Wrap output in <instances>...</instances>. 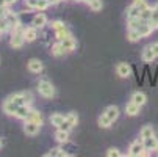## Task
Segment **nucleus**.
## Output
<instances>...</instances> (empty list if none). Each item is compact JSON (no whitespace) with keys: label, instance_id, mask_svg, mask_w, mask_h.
<instances>
[{"label":"nucleus","instance_id":"46","mask_svg":"<svg viewBox=\"0 0 158 157\" xmlns=\"http://www.w3.org/2000/svg\"><path fill=\"white\" fill-rule=\"evenodd\" d=\"M0 7H8V2L6 0H0Z\"/></svg>","mask_w":158,"mask_h":157},{"label":"nucleus","instance_id":"37","mask_svg":"<svg viewBox=\"0 0 158 157\" xmlns=\"http://www.w3.org/2000/svg\"><path fill=\"white\" fill-rule=\"evenodd\" d=\"M22 94H24V99H25V104L27 105H31L35 98H33V93L31 91H22Z\"/></svg>","mask_w":158,"mask_h":157},{"label":"nucleus","instance_id":"23","mask_svg":"<svg viewBox=\"0 0 158 157\" xmlns=\"http://www.w3.org/2000/svg\"><path fill=\"white\" fill-rule=\"evenodd\" d=\"M155 135V130H153V127L152 126H144L143 129H141V132H139V137L144 140V138H149V137H153Z\"/></svg>","mask_w":158,"mask_h":157},{"label":"nucleus","instance_id":"39","mask_svg":"<svg viewBox=\"0 0 158 157\" xmlns=\"http://www.w3.org/2000/svg\"><path fill=\"white\" fill-rule=\"evenodd\" d=\"M24 3H25L27 8H30V10H36V7H38V0H24Z\"/></svg>","mask_w":158,"mask_h":157},{"label":"nucleus","instance_id":"44","mask_svg":"<svg viewBox=\"0 0 158 157\" xmlns=\"http://www.w3.org/2000/svg\"><path fill=\"white\" fill-rule=\"evenodd\" d=\"M150 49L153 50L155 57H158V42H152V44H150Z\"/></svg>","mask_w":158,"mask_h":157},{"label":"nucleus","instance_id":"13","mask_svg":"<svg viewBox=\"0 0 158 157\" xmlns=\"http://www.w3.org/2000/svg\"><path fill=\"white\" fill-rule=\"evenodd\" d=\"M143 143H144L146 151H158V138H155V135L149 137V138H144Z\"/></svg>","mask_w":158,"mask_h":157},{"label":"nucleus","instance_id":"40","mask_svg":"<svg viewBox=\"0 0 158 157\" xmlns=\"http://www.w3.org/2000/svg\"><path fill=\"white\" fill-rule=\"evenodd\" d=\"M106 155H108V157H119L121 152H119V149H116V148H110V149L106 151Z\"/></svg>","mask_w":158,"mask_h":157},{"label":"nucleus","instance_id":"31","mask_svg":"<svg viewBox=\"0 0 158 157\" xmlns=\"http://www.w3.org/2000/svg\"><path fill=\"white\" fill-rule=\"evenodd\" d=\"M88 5H89V8H91L94 13H97V11H100L103 8V2H102V0H93V2H89Z\"/></svg>","mask_w":158,"mask_h":157},{"label":"nucleus","instance_id":"6","mask_svg":"<svg viewBox=\"0 0 158 157\" xmlns=\"http://www.w3.org/2000/svg\"><path fill=\"white\" fill-rule=\"evenodd\" d=\"M31 25H35L36 28H42V27H46L47 25V16L44 14L42 11H39L38 14L33 16L31 19Z\"/></svg>","mask_w":158,"mask_h":157},{"label":"nucleus","instance_id":"33","mask_svg":"<svg viewBox=\"0 0 158 157\" xmlns=\"http://www.w3.org/2000/svg\"><path fill=\"white\" fill-rule=\"evenodd\" d=\"M150 16H152V8H150V7H146V8L141 11V14H139V17H141L144 22H149V20H150Z\"/></svg>","mask_w":158,"mask_h":157},{"label":"nucleus","instance_id":"51","mask_svg":"<svg viewBox=\"0 0 158 157\" xmlns=\"http://www.w3.org/2000/svg\"><path fill=\"white\" fill-rule=\"evenodd\" d=\"M85 2H86V3H89V2H93V0H85Z\"/></svg>","mask_w":158,"mask_h":157},{"label":"nucleus","instance_id":"17","mask_svg":"<svg viewBox=\"0 0 158 157\" xmlns=\"http://www.w3.org/2000/svg\"><path fill=\"white\" fill-rule=\"evenodd\" d=\"M153 30H155V28H153V27L149 24V22H143V24L138 27V32L141 33V36H143V38H147V36H150V35L153 33Z\"/></svg>","mask_w":158,"mask_h":157},{"label":"nucleus","instance_id":"9","mask_svg":"<svg viewBox=\"0 0 158 157\" xmlns=\"http://www.w3.org/2000/svg\"><path fill=\"white\" fill-rule=\"evenodd\" d=\"M5 19H6L8 24H10V28H11V30L16 28V27H19V25H22V24H20V19H19V16H17V13H14V11H11V10H8Z\"/></svg>","mask_w":158,"mask_h":157},{"label":"nucleus","instance_id":"41","mask_svg":"<svg viewBox=\"0 0 158 157\" xmlns=\"http://www.w3.org/2000/svg\"><path fill=\"white\" fill-rule=\"evenodd\" d=\"M58 129H61V130H67V132H69V130L72 129V126H71V123H69V121L66 120V121H63V123L58 126Z\"/></svg>","mask_w":158,"mask_h":157},{"label":"nucleus","instance_id":"49","mask_svg":"<svg viewBox=\"0 0 158 157\" xmlns=\"http://www.w3.org/2000/svg\"><path fill=\"white\" fill-rule=\"evenodd\" d=\"M2 146H3V140L0 138V149H2Z\"/></svg>","mask_w":158,"mask_h":157},{"label":"nucleus","instance_id":"21","mask_svg":"<svg viewBox=\"0 0 158 157\" xmlns=\"http://www.w3.org/2000/svg\"><path fill=\"white\" fill-rule=\"evenodd\" d=\"M141 8H138L136 5H130L128 7V10H127V19H133V17H139V14H141Z\"/></svg>","mask_w":158,"mask_h":157},{"label":"nucleus","instance_id":"45","mask_svg":"<svg viewBox=\"0 0 158 157\" xmlns=\"http://www.w3.org/2000/svg\"><path fill=\"white\" fill-rule=\"evenodd\" d=\"M8 2V7H11V5H16L17 3V0H6Z\"/></svg>","mask_w":158,"mask_h":157},{"label":"nucleus","instance_id":"25","mask_svg":"<svg viewBox=\"0 0 158 157\" xmlns=\"http://www.w3.org/2000/svg\"><path fill=\"white\" fill-rule=\"evenodd\" d=\"M67 152L63 149V148H53L50 152L46 154V157H66Z\"/></svg>","mask_w":158,"mask_h":157},{"label":"nucleus","instance_id":"2","mask_svg":"<svg viewBox=\"0 0 158 157\" xmlns=\"http://www.w3.org/2000/svg\"><path fill=\"white\" fill-rule=\"evenodd\" d=\"M144 143H143V138H139L138 142H133L131 145H130V148H128V155H131V157H139V155H143V152H144Z\"/></svg>","mask_w":158,"mask_h":157},{"label":"nucleus","instance_id":"50","mask_svg":"<svg viewBox=\"0 0 158 157\" xmlns=\"http://www.w3.org/2000/svg\"><path fill=\"white\" fill-rule=\"evenodd\" d=\"M74 2H78L80 3V2H85V0H74Z\"/></svg>","mask_w":158,"mask_h":157},{"label":"nucleus","instance_id":"36","mask_svg":"<svg viewBox=\"0 0 158 157\" xmlns=\"http://www.w3.org/2000/svg\"><path fill=\"white\" fill-rule=\"evenodd\" d=\"M66 120L71 123V126H72V127H75V126H77V123H78V116H77V113H74V111H71V113L66 116Z\"/></svg>","mask_w":158,"mask_h":157},{"label":"nucleus","instance_id":"27","mask_svg":"<svg viewBox=\"0 0 158 157\" xmlns=\"http://www.w3.org/2000/svg\"><path fill=\"white\" fill-rule=\"evenodd\" d=\"M111 124H113V121H111V120H110V118H108L105 113H102V115L99 116V126H100V127H103V129H108Z\"/></svg>","mask_w":158,"mask_h":157},{"label":"nucleus","instance_id":"11","mask_svg":"<svg viewBox=\"0 0 158 157\" xmlns=\"http://www.w3.org/2000/svg\"><path fill=\"white\" fill-rule=\"evenodd\" d=\"M116 72H118V76L119 77H122V79H127V77H130L131 76V68L127 64V63H119L118 66H116Z\"/></svg>","mask_w":158,"mask_h":157},{"label":"nucleus","instance_id":"35","mask_svg":"<svg viewBox=\"0 0 158 157\" xmlns=\"http://www.w3.org/2000/svg\"><path fill=\"white\" fill-rule=\"evenodd\" d=\"M11 28H10V24L6 22V19L5 17H2L0 19V35H3V33H6V32H10Z\"/></svg>","mask_w":158,"mask_h":157},{"label":"nucleus","instance_id":"48","mask_svg":"<svg viewBox=\"0 0 158 157\" xmlns=\"http://www.w3.org/2000/svg\"><path fill=\"white\" fill-rule=\"evenodd\" d=\"M153 10H156V11H158V2H156V3L153 5Z\"/></svg>","mask_w":158,"mask_h":157},{"label":"nucleus","instance_id":"34","mask_svg":"<svg viewBox=\"0 0 158 157\" xmlns=\"http://www.w3.org/2000/svg\"><path fill=\"white\" fill-rule=\"evenodd\" d=\"M49 7H50V0H38L36 10H38V11H46Z\"/></svg>","mask_w":158,"mask_h":157},{"label":"nucleus","instance_id":"43","mask_svg":"<svg viewBox=\"0 0 158 157\" xmlns=\"http://www.w3.org/2000/svg\"><path fill=\"white\" fill-rule=\"evenodd\" d=\"M8 7H0V19H2V17H5L6 16V13H8Z\"/></svg>","mask_w":158,"mask_h":157},{"label":"nucleus","instance_id":"15","mask_svg":"<svg viewBox=\"0 0 158 157\" xmlns=\"http://www.w3.org/2000/svg\"><path fill=\"white\" fill-rule=\"evenodd\" d=\"M139 110H141V105L135 104V102H131V101L125 105V113H127L128 116H136V115L139 113Z\"/></svg>","mask_w":158,"mask_h":157},{"label":"nucleus","instance_id":"7","mask_svg":"<svg viewBox=\"0 0 158 157\" xmlns=\"http://www.w3.org/2000/svg\"><path fill=\"white\" fill-rule=\"evenodd\" d=\"M17 104L16 102H13L11 99H5L3 101V104H2V110H3V113H6V115H10V116H14V113H16V110H17Z\"/></svg>","mask_w":158,"mask_h":157},{"label":"nucleus","instance_id":"30","mask_svg":"<svg viewBox=\"0 0 158 157\" xmlns=\"http://www.w3.org/2000/svg\"><path fill=\"white\" fill-rule=\"evenodd\" d=\"M69 35H71V32H69V28H67V27H64V28H61V30H56V32H55V38H56L58 41L64 39L66 36H69Z\"/></svg>","mask_w":158,"mask_h":157},{"label":"nucleus","instance_id":"8","mask_svg":"<svg viewBox=\"0 0 158 157\" xmlns=\"http://www.w3.org/2000/svg\"><path fill=\"white\" fill-rule=\"evenodd\" d=\"M30 111H31V105H27V104H24V105H19L17 107V110H16V113H14V116L17 118V120H27L28 118V115H30Z\"/></svg>","mask_w":158,"mask_h":157},{"label":"nucleus","instance_id":"10","mask_svg":"<svg viewBox=\"0 0 158 157\" xmlns=\"http://www.w3.org/2000/svg\"><path fill=\"white\" fill-rule=\"evenodd\" d=\"M60 42L63 44V47H64V50H66V52H72V50L77 47V41H75V38H74L72 35L66 36V38H64V39H61Z\"/></svg>","mask_w":158,"mask_h":157},{"label":"nucleus","instance_id":"16","mask_svg":"<svg viewBox=\"0 0 158 157\" xmlns=\"http://www.w3.org/2000/svg\"><path fill=\"white\" fill-rule=\"evenodd\" d=\"M27 120H30V121H33V123H36V124H39V126H42V123H44L42 113H41L39 110H35V108H31V111H30V115H28Z\"/></svg>","mask_w":158,"mask_h":157},{"label":"nucleus","instance_id":"24","mask_svg":"<svg viewBox=\"0 0 158 157\" xmlns=\"http://www.w3.org/2000/svg\"><path fill=\"white\" fill-rule=\"evenodd\" d=\"M127 38H128V41H131V42H135V41H138V39H141L143 36H141V33L138 32V28H128V33H127Z\"/></svg>","mask_w":158,"mask_h":157},{"label":"nucleus","instance_id":"28","mask_svg":"<svg viewBox=\"0 0 158 157\" xmlns=\"http://www.w3.org/2000/svg\"><path fill=\"white\" fill-rule=\"evenodd\" d=\"M8 99H11V101L16 102L17 105H24V104H25V99H24V94H22V93H14V94L8 96Z\"/></svg>","mask_w":158,"mask_h":157},{"label":"nucleus","instance_id":"52","mask_svg":"<svg viewBox=\"0 0 158 157\" xmlns=\"http://www.w3.org/2000/svg\"><path fill=\"white\" fill-rule=\"evenodd\" d=\"M0 36H2V35H0Z\"/></svg>","mask_w":158,"mask_h":157},{"label":"nucleus","instance_id":"12","mask_svg":"<svg viewBox=\"0 0 158 157\" xmlns=\"http://www.w3.org/2000/svg\"><path fill=\"white\" fill-rule=\"evenodd\" d=\"M24 38H25L27 42H33V41L38 38V28H36L35 25L25 27V28H24Z\"/></svg>","mask_w":158,"mask_h":157},{"label":"nucleus","instance_id":"14","mask_svg":"<svg viewBox=\"0 0 158 157\" xmlns=\"http://www.w3.org/2000/svg\"><path fill=\"white\" fill-rule=\"evenodd\" d=\"M103 113H105V115L113 121V123H114V121L119 118V108H118L116 105H110V107H106V108H105Z\"/></svg>","mask_w":158,"mask_h":157},{"label":"nucleus","instance_id":"38","mask_svg":"<svg viewBox=\"0 0 158 157\" xmlns=\"http://www.w3.org/2000/svg\"><path fill=\"white\" fill-rule=\"evenodd\" d=\"M50 25H52V28H53L55 32H56V30H61V28L66 27V25H64V22H61V20H53Z\"/></svg>","mask_w":158,"mask_h":157},{"label":"nucleus","instance_id":"29","mask_svg":"<svg viewBox=\"0 0 158 157\" xmlns=\"http://www.w3.org/2000/svg\"><path fill=\"white\" fill-rule=\"evenodd\" d=\"M143 19L141 17H133V19H127V24H128V28H138L141 24H143Z\"/></svg>","mask_w":158,"mask_h":157},{"label":"nucleus","instance_id":"18","mask_svg":"<svg viewBox=\"0 0 158 157\" xmlns=\"http://www.w3.org/2000/svg\"><path fill=\"white\" fill-rule=\"evenodd\" d=\"M130 101L143 107V105L147 102V96H146L144 93H141V91H136V93H133V94H131V99H130Z\"/></svg>","mask_w":158,"mask_h":157},{"label":"nucleus","instance_id":"47","mask_svg":"<svg viewBox=\"0 0 158 157\" xmlns=\"http://www.w3.org/2000/svg\"><path fill=\"white\" fill-rule=\"evenodd\" d=\"M61 0H50V5H58Z\"/></svg>","mask_w":158,"mask_h":157},{"label":"nucleus","instance_id":"19","mask_svg":"<svg viewBox=\"0 0 158 157\" xmlns=\"http://www.w3.org/2000/svg\"><path fill=\"white\" fill-rule=\"evenodd\" d=\"M141 58H143L144 63H152L156 57H155L153 50L150 49V46H147V47H144V50H143V54H141Z\"/></svg>","mask_w":158,"mask_h":157},{"label":"nucleus","instance_id":"1","mask_svg":"<svg viewBox=\"0 0 158 157\" xmlns=\"http://www.w3.org/2000/svg\"><path fill=\"white\" fill-rule=\"evenodd\" d=\"M38 91L42 98L46 99H52L55 96V86L47 80V79H39L38 80Z\"/></svg>","mask_w":158,"mask_h":157},{"label":"nucleus","instance_id":"4","mask_svg":"<svg viewBox=\"0 0 158 157\" xmlns=\"http://www.w3.org/2000/svg\"><path fill=\"white\" fill-rule=\"evenodd\" d=\"M27 68H28V71L33 72V74H41L42 69H44V64H42L41 60H38V58H31V60L27 63Z\"/></svg>","mask_w":158,"mask_h":157},{"label":"nucleus","instance_id":"22","mask_svg":"<svg viewBox=\"0 0 158 157\" xmlns=\"http://www.w3.org/2000/svg\"><path fill=\"white\" fill-rule=\"evenodd\" d=\"M64 54H66V50H64L63 44H61L60 41L52 46V55H53V57H63Z\"/></svg>","mask_w":158,"mask_h":157},{"label":"nucleus","instance_id":"3","mask_svg":"<svg viewBox=\"0 0 158 157\" xmlns=\"http://www.w3.org/2000/svg\"><path fill=\"white\" fill-rule=\"evenodd\" d=\"M25 38H24V33H11V38H10V46L13 49H20L24 47L25 44Z\"/></svg>","mask_w":158,"mask_h":157},{"label":"nucleus","instance_id":"20","mask_svg":"<svg viewBox=\"0 0 158 157\" xmlns=\"http://www.w3.org/2000/svg\"><path fill=\"white\" fill-rule=\"evenodd\" d=\"M55 140H56L58 143H67V142H69V132L58 129V130L55 132Z\"/></svg>","mask_w":158,"mask_h":157},{"label":"nucleus","instance_id":"26","mask_svg":"<svg viewBox=\"0 0 158 157\" xmlns=\"http://www.w3.org/2000/svg\"><path fill=\"white\" fill-rule=\"evenodd\" d=\"M63 121H66V116H64L63 113H53V115L50 116V123H52L53 126H56V127H58Z\"/></svg>","mask_w":158,"mask_h":157},{"label":"nucleus","instance_id":"42","mask_svg":"<svg viewBox=\"0 0 158 157\" xmlns=\"http://www.w3.org/2000/svg\"><path fill=\"white\" fill-rule=\"evenodd\" d=\"M133 5H136V7H138V8H141V10H144L146 7H149L146 0H133Z\"/></svg>","mask_w":158,"mask_h":157},{"label":"nucleus","instance_id":"5","mask_svg":"<svg viewBox=\"0 0 158 157\" xmlns=\"http://www.w3.org/2000/svg\"><path fill=\"white\" fill-rule=\"evenodd\" d=\"M39 129H41L39 124H36V123H33V121H30V120H25V123H24V132L27 133V135L35 137L36 133L39 132Z\"/></svg>","mask_w":158,"mask_h":157},{"label":"nucleus","instance_id":"32","mask_svg":"<svg viewBox=\"0 0 158 157\" xmlns=\"http://www.w3.org/2000/svg\"><path fill=\"white\" fill-rule=\"evenodd\" d=\"M149 24H150L155 30H158V11H156V10H153V8H152V16H150Z\"/></svg>","mask_w":158,"mask_h":157}]
</instances>
